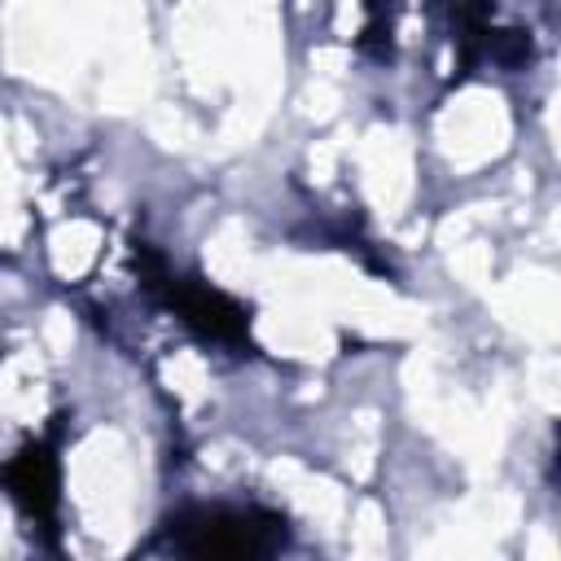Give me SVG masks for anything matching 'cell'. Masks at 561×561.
Segmentation results:
<instances>
[{
    "label": "cell",
    "mask_w": 561,
    "mask_h": 561,
    "mask_svg": "<svg viewBox=\"0 0 561 561\" xmlns=\"http://www.w3.org/2000/svg\"><path fill=\"white\" fill-rule=\"evenodd\" d=\"M140 254H145V263H149L145 285H149V289L162 298V307H171L197 337H206V342H228V346H241V342H245V333H250V311H245L237 298H228L224 289H210V285L197 280V276L175 280V276L162 272V263H158L149 250H140Z\"/></svg>",
    "instance_id": "2"
},
{
    "label": "cell",
    "mask_w": 561,
    "mask_h": 561,
    "mask_svg": "<svg viewBox=\"0 0 561 561\" xmlns=\"http://www.w3.org/2000/svg\"><path fill=\"white\" fill-rule=\"evenodd\" d=\"M289 543V526L272 508H193L167 522V548L184 557H272Z\"/></svg>",
    "instance_id": "1"
},
{
    "label": "cell",
    "mask_w": 561,
    "mask_h": 561,
    "mask_svg": "<svg viewBox=\"0 0 561 561\" xmlns=\"http://www.w3.org/2000/svg\"><path fill=\"white\" fill-rule=\"evenodd\" d=\"M4 482H9V495L13 504L39 522L44 530H53V517H57V456L48 443H26L9 469H4Z\"/></svg>",
    "instance_id": "3"
}]
</instances>
